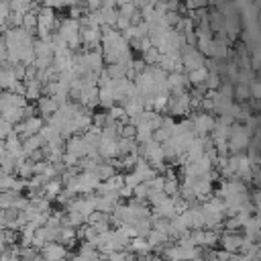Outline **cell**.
<instances>
[{
  "instance_id": "cell-17",
  "label": "cell",
  "mask_w": 261,
  "mask_h": 261,
  "mask_svg": "<svg viewBox=\"0 0 261 261\" xmlns=\"http://www.w3.org/2000/svg\"><path fill=\"white\" fill-rule=\"evenodd\" d=\"M128 251H130V253H135L137 257L155 253V251H153V245H151L147 239H143V237H137V239H133V241H130V247H128Z\"/></svg>"
},
{
  "instance_id": "cell-18",
  "label": "cell",
  "mask_w": 261,
  "mask_h": 261,
  "mask_svg": "<svg viewBox=\"0 0 261 261\" xmlns=\"http://www.w3.org/2000/svg\"><path fill=\"white\" fill-rule=\"evenodd\" d=\"M16 82H18V80H16L14 73H12L10 63H2V71H0V86H2V90H8V92H10Z\"/></svg>"
},
{
  "instance_id": "cell-3",
  "label": "cell",
  "mask_w": 261,
  "mask_h": 261,
  "mask_svg": "<svg viewBox=\"0 0 261 261\" xmlns=\"http://www.w3.org/2000/svg\"><path fill=\"white\" fill-rule=\"evenodd\" d=\"M181 59H184V69H186V73H192V71H196V69H202V67H206V63H208L206 55H204L198 47H192V45H186V47L181 49Z\"/></svg>"
},
{
  "instance_id": "cell-6",
  "label": "cell",
  "mask_w": 261,
  "mask_h": 261,
  "mask_svg": "<svg viewBox=\"0 0 261 261\" xmlns=\"http://www.w3.org/2000/svg\"><path fill=\"white\" fill-rule=\"evenodd\" d=\"M232 124H234V120H232L230 116H218V118H216L214 130L210 133V137H212L214 145H218V143H228Z\"/></svg>"
},
{
  "instance_id": "cell-24",
  "label": "cell",
  "mask_w": 261,
  "mask_h": 261,
  "mask_svg": "<svg viewBox=\"0 0 261 261\" xmlns=\"http://www.w3.org/2000/svg\"><path fill=\"white\" fill-rule=\"evenodd\" d=\"M106 73H108L112 80H122V77H126L128 67H126L124 63H112V65H106Z\"/></svg>"
},
{
  "instance_id": "cell-10",
  "label": "cell",
  "mask_w": 261,
  "mask_h": 261,
  "mask_svg": "<svg viewBox=\"0 0 261 261\" xmlns=\"http://www.w3.org/2000/svg\"><path fill=\"white\" fill-rule=\"evenodd\" d=\"M41 257L45 261H61V259H71L69 257V251L67 247H63L61 243H49L43 251H41Z\"/></svg>"
},
{
  "instance_id": "cell-35",
  "label": "cell",
  "mask_w": 261,
  "mask_h": 261,
  "mask_svg": "<svg viewBox=\"0 0 261 261\" xmlns=\"http://www.w3.org/2000/svg\"><path fill=\"white\" fill-rule=\"evenodd\" d=\"M251 98L253 100H261V80H255L251 84Z\"/></svg>"
},
{
  "instance_id": "cell-31",
  "label": "cell",
  "mask_w": 261,
  "mask_h": 261,
  "mask_svg": "<svg viewBox=\"0 0 261 261\" xmlns=\"http://www.w3.org/2000/svg\"><path fill=\"white\" fill-rule=\"evenodd\" d=\"M220 86H222V77H220L218 73H210L208 80H206V84H204V88H206L208 92H218Z\"/></svg>"
},
{
  "instance_id": "cell-15",
  "label": "cell",
  "mask_w": 261,
  "mask_h": 261,
  "mask_svg": "<svg viewBox=\"0 0 261 261\" xmlns=\"http://www.w3.org/2000/svg\"><path fill=\"white\" fill-rule=\"evenodd\" d=\"M153 216H157V218H167V220H173V218L177 216V212H175V200H173V198H167L163 204L155 206V208H153Z\"/></svg>"
},
{
  "instance_id": "cell-36",
  "label": "cell",
  "mask_w": 261,
  "mask_h": 261,
  "mask_svg": "<svg viewBox=\"0 0 261 261\" xmlns=\"http://www.w3.org/2000/svg\"><path fill=\"white\" fill-rule=\"evenodd\" d=\"M255 218L261 222V206H257V208H255Z\"/></svg>"
},
{
  "instance_id": "cell-30",
  "label": "cell",
  "mask_w": 261,
  "mask_h": 261,
  "mask_svg": "<svg viewBox=\"0 0 261 261\" xmlns=\"http://www.w3.org/2000/svg\"><path fill=\"white\" fill-rule=\"evenodd\" d=\"M169 196L163 192V190H151V194H149V198H147V202L155 208V206H159V204H163L165 200H167Z\"/></svg>"
},
{
  "instance_id": "cell-7",
  "label": "cell",
  "mask_w": 261,
  "mask_h": 261,
  "mask_svg": "<svg viewBox=\"0 0 261 261\" xmlns=\"http://www.w3.org/2000/svg\"><path fill=\"white\" fill-rule=\"evenodd\" d=\"M92 149H96V147H90L88 141L84 139V135H75V137L65 141V153H71V155H75L80 159H86Z\"/></svg>"
},
{
  "instance_id": "cell-34",
  "label": "cell",
  "mask_w": 261,
  "mask_h": 261,
  "mask_svg": "<svg viewBox=\"0 0 261 261\" xmlns=\"http://www.w3.org/2000/svg\"><path fill=\"white\" fill-rule=\"evenodd\" d=\"M12 133H14V124H10L8 120H2V122H0V137L6 141Z\"/></svg>"
},
{
  "instance_id": "cell-4",
  "label": "cell",
  "mask_w": 261,
  "mask_h": 261,
  "mask_svg": "<svg viewBox=\"0 0 261 261\" xmlns=\"http://www.w3.org/2000/svg\"><path fill=\"white\" fill-rule=\"evenodd\" d=\"M190 110H192V96H190V92L171 94L169 108H167V112L171 116H186V114H190Z\"/></svg>"
},
{
  "instance_id": "cell-37",
  "label": "cell",
  "mask_w": 261,
  "mask_h": 261,
  "mask_svg": "<svg viewBox=\"0 0 261 261\" xmlns=\"http://www.w3.org/2000/svg\"><path fill=\"white\" fill-rule=\"evenodd\" d=\"M151 261H165V259H161V257H159V255H155V257H153V259H151Z\"/></svg>"
},
{
  "instance_id": "cell-32",
  "label": "cell",
  "mask_w": 261,
  "mask_h": 261,
  "mask_svg": "<svg viewBox=\"0 0 261 261\" xmlns=\"http://www.w3.org/2000/svg\"><path fill=\"white\" fill-rule=\"evenodd\" d=\"M14 181H16V175H12V173H2V177H0V188H2V192H12Z\"/></svg>"
},
{
  "instance_id": "cell-14",
  "label": "cell",
  "mask_w": 261,
  "mask_h": 261,
  "mask_svg": "<svg viewBox=\"0 0 261 261\" xmlns=\"http://www.w3.org/2000/svg\"><path fill=\"white\" fill-rule=\"evenodd\" d=\"M24 86H27V94H24V98L29 100V102H39L43 96H45V92H43V82L37 77V80H31V82H24Z\"/></svg>"
},
{
  "instance_id": "cell-23",
  "label": "cell",
  "mask_w": 261,
  "mask_h": 261,
  "mask_svg": "<svg viewBox=\"0 0 261 261\" xmlns=\"http://www.w3.org/2000/svg\"><path fill=\"white\" fill-rule=\"evenodd\" d=\"M163 120H165V118H163L159 112H155V110H145V112H143V122H147L153 130H157V128L163 124Z\"/></svg>"
},
{
  "instance_id": "cell-33",
  "label": "cell",
  "mask_w": 261,
  "mask_h": 261,
  "mask_svg": "<svg viewBox=\"0 0 261 261\" xmlns=\"http://www.w3.org/2000/svg\"><path fill=\"white\" fill-rule=\"evenodd\" d=\"M141 184H145V181L141 179V175H139V173L130 171V173H126V175H124V186H128V188H133V190H135V188H139Z\"/></svg>"
},
{
  "instance_id": "cell-19",
  "label": "cell",
  "mask_w": 261,
  "mask_h": 261,
  "mask_svg": "<svg viewBox=\"0 0 261 261\" xmlns=\"http://www.w3.org/2000/svg\"><path fill=\"white\" fill-rule=\"evenodd\" d=\"M155 139V130L147 124V122H141L139 126H137V137H135V141L139 143V145H143V143H149V141H153Z\"/></svg>"
},
{
  "instance_id": "cell-11",
  "label": "cell",
  "mask_w": 261,
  "mask_h": 261,
  "mask_svg": "<svg viewBox=\"0 0 261 261\" xmlns=\"http://www.w3.org/2000/svg\"><path fill=\"white\" fill-rule=\"evenodd\" d=\"M37 112L41 114V118L43 120H49L53 114H57V110H59V104H57V100L55 98H51V96H43L37 104Z\"/></svg>"
},
{
  "instance_id": "cell-25",
  "label": "cell",
  "mask_w": 261,
  "mask_h": 261,
  "mask_svg": "<svg viewBox=\"0 0 261 261\" xmlns=\"http://www.w3.org/2000/svg\"><path fill=\"white\" fill-rule=\"evenodd\" d=\"M208 75H210L208 67H202V69H196V71L188 73V80H190V84H192V86H204V84H206V80H208Z\"/></svg>"
},
{
  "instance_id": "cell-21",
  "label": "cell",
  "mask_w": 261,
  "mask_h": 261,
  "mask_svg": "<svg viewBox=\"0 0 261 261\" xmlns=\"http://www.w3.org/2000/svg\"><path fill=\"white\" fill-rule=\"evenodd\" d=\"M63 192V179H51L47 186H45V198L51 202V200H57V196Z\"/></svg>"
},
{
  "instance_id": "cell-29",
  "label": "cell",
  "mask_w": 261,
  "mask_h": 261,
  "mask_svg": "<svg viewBox=\"0 0 261 261\" xmlns=\"http://www.w3.org/2000/svg\"><path fill=\"white\" fill-rule=\"evenodd\" d=\"M118 12L120 16H126V18H133L139 8H137V2H118Z\"/></svg>"
},
{
  "instance_id": "cell-16",
  "label": "cell",
  "mask_w": 261,
  "mask_h": 261,
  "mask_svg": "<svg viewBox=\"0 0 261 261\" xmlns=\"http://www.w3.org/2000/svg\"><path fill=\"white\" fill-rule=\"evenodd\" d=\"M35 55L37 59H55V51H53V45L51 41H43V39H35Z\"/></svg>"
},
{
  "instance_id": "cell-27",
  "label": "cell",
  "mask_w": 261,
  "mask_h": 261,
  "mask_svg": "<svg viewBox=\"0 0 261 261\" xmlns=\"http://www.w3.org/2000/svg\"><path fill=\"white\" fill-rule=\"evenodd\" d=\"M135 228H137V237H143L147 239L153 230V220L151 218H145V220H137L135 222Z\"/></svg>"
},
{
  "instance_id": "cell-13",
  "label": "cell",
  "mask_w": 261,
  "mask_h": 261,
  "mask_svg": "<svg viewBox=\"0 0 261 261\" xmlns=\"http://www.w3.org/2000/svg\"><path fill=\"white\" fill-rule=\"evenodd\" d=\"M147 204H149L147 200H137V198H133V200H128V202H126V206L130 208V212H133L135 220H145V218H151L153 208H149Z\"/></svg>"
},
{
  "instance_id": "cell-5",
  "label": "cell",
  "mask_w": 261,
  "mask_h": 261,
  "mask_svg": "<svg viewBox=\"0 0 261 261\" xmlns=\"http://www.w3.org/2000/svg\"><path fill=\"white\" fill-rule=\"evenodd\" d=\"M190 120L194 122L198 137H208V135L214 130V124H216V118H214L212 114H208V112H202V110L194 112V114L190 116Z\"/></svg>"
},
{
  "instance_id": "cell-2",
  "label": "cell",
  "mask_w": 261,
  "mask_h": 261,
  "mask_svg": "<svg viewBox=\"0 0 261 261\" xmlns=\"http://www.w3.org/2000/svg\"><path fill=\"white\" fill-rule=\"evenodd\" d=\"M253 141V133L243 124V122H234L232 128H230V139H228V149H230V155H239V153H245L249 149Z\"/></svg>"
},
{
  "instance_id": "cell-26",
  "label": "cell",
  "mask_w": 261,
  "mask_h": 261,
  "mask_svg": "<svg viewBox=\"0 0 261 261\" xmlns=\"http://www.w3.org/2000/svg\"><path fill=\"white\" fill-rule=\"evenodd\" d=\"M234 100H237V104H247L251 100V86L237 84L234 86Z\"/></svg>"
},
{
  "instance_id": "cell-1",
  "label": "cell",
  "mask_w": 261,
  "mask_h": 261,
  "mask_svg": "<svg viewBox=\"0 0 261 261\" xmlns=\"http://www.w3.org/2000/svg\"><path fill=\"white\" fill-rule=\"evenodd\" d=\"M55 33L69 45V49H71L73 53H75V49L82 45V35H80V33H82V24H80L77 18H71V16L61 18Z\"/></svg>"
},
{
  "instance_id": "cell-12",
  "label": "cell",
  "mask_w": 261,
  "mask_h": 261,
  "mask_svg": "<svg viewBox=\"0 0 261 261\" xmlns=\"http://www.w3.org/2000/svg\"><path fill=\"white\" fill-rule=\"evenodd\" d=\"M175 133H177V124L173 122V118H171V116H167V118L163 120V124L155 130V141H157V143L171 141V139L175 137Z\"/></svg>"
},
{
  "instance_id": "cell-22",
  "label": "cell",
  "mask_w": 261,
  "mask_h": 261,
  "mask_svg": "<svg viewBox=\"0 0 261 261\" xmlns=\"http://www.w3.org/2000/svg\"><path fill=\"white\" fill-rule=\"evenodd\" d=\"M2 120H8L10 124H18L24 120V108H8L2 112Z\"/></svg>"
},
{
  "instance_id": "cell-9",
  "label": "cell",
  "mask_w": 261,
  "mask_h": 261,
  "mask_svg": "<svg viewBox=\"0 0 261 261\" xmlns=\"http://www.w3.org/2000/svg\"><path fill=\"white\" fill-rule=\"evenodd\" d=\"M220 245H222V251L232 253V255H239L241 249H243V245H245V237L243 234H237V232H222Z\"/></svg>"
},
{
  "instance_id": "cell-20",
  "label": "cell",
  "mask_w": 261,
  "mask_h": 261,
  "mask_svg": "<svg viewBox=\"0 0 261 261\" xmlns=\"http://www.w3.org/2000/svg\"><path fill=\"white\" fill-rule=\"evenodd\" d=\"M75 241H77V228L61 226V230H59V241H57V243H61V245H65V247H73Z\"/></svg>"
},
{
  "instance_id": "cell-38",
  "label": "cell",
  "mask_w": 261,
  "mask_h": 261,
  "mask_svg": "<svg viewBox=\"0 0 261 261\" xmlns=\"http://www.w3.org/2000/svg\"><path fill=\"white\" fill-rule=\"evenodd\" d=\"M165 261H169V259H165Z\"/></svg>"
},
{
  "instance_id": "cell-28",
  "label": "cell",
  "mask_w": 261,
  "mask_h": 261,
  "mask_svg": "<svg viewBox=\"0 0 261 261\" xmlns=\"http://www.w3.org/2000/svg\"><path fill=\"white\" fill-rule=\"evenodd\" d=\"M159 59H161V51H159L157 47H151V49L143 51V61H145L149 67L157 65V63H159Z\"/></svg>"
},
{
  "instance_id": "cell-8",
  "label": "cell",
  "mask_w": 261,
  "mask_h": 261,
  "mask_svg": "<svg viewBox=\"0 0 261 261\" xmlns=\"http://www.w3.org/2000/svg\"><path fill=\"white\" fill-rule=\"evenodd\" d=\"M37 16H39V29L37 31H57V27H59V20H57V14H55V10L53 8H47V6H41L39 8V12H37Z\"/></svg>"
}]
</instances>
